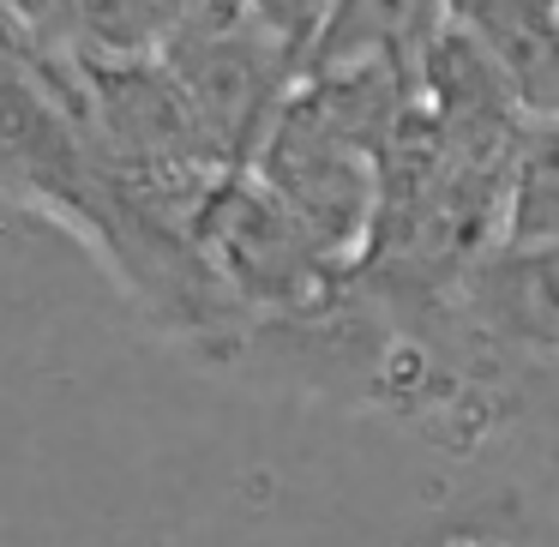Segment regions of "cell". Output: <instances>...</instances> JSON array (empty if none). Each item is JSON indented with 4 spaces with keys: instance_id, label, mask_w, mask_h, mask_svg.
<instances>
[{
    "instance_id": "obj_1",
    "label": "cell",
    "mask_w": 559,
    "mask_h": 547,
    "mask_svg": "<svg viewBox=\"0 0 559 547\" xmlns=\"http://www.w3.org/2000/svg\"><path fill=\"white\" fill-rule=\"evenodd\" d=\"M445 25L493 67L530 121H559V0H445Z\"/></svg>"
},
{
    "instance_id": "obj_2",
    "label": "cell",
    "mask_w": 559,
    "mask_h": 547,
    "mask_svg": "<svg viewBox=\"0 0 559 547\" xmlns=\"http://www.w3.org/2000/svg\"><path fill=\"white\" fill-rule=\"evenodd\" d=\"M518 427L559 433V355L547 367H535V373L518 385Z\"/></svg>"
},
{
    "instance_id": "obj_3",
    "label": "cell",
    "mask_w": 559,
    "mask_h": 547,
    "mask_svg": "<svg viewBox=\"0 0 559 547\" xmlns=\"http://www.w3.org/2000/svg\"><path fill=\"white\" fill-rule=\"evenodd\" d=\"M445 547H511V542H499V535H451Z\"/></svg>"
}]
</instances>
